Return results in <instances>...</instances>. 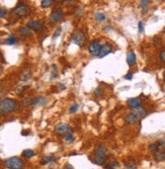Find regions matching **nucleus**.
I'll use <instances>...</instances> for the list:
<instances>
[{
  "mask_svg": "<svg viewBox=\"0 0 165 169\" xmlns=\"http://www.w3.org/2000/svg\"><path fill=\"white\" fill-rule=\"evenodd\" d=\"M18 103L16 100L12 99V98H5L0 102V113L1 115H6V113H10L13 111H17Z\"/></svg>",
  "mask_w": 165,
  "mask_h": 169,
  "instance_id": "obj_1",
  "label": "nucleus"
},
{
  "mask_svg": "<svg viewBox=\"0 0 165 169\" xmlns=\"http://www.w3.org/2000/svg\"><path fill=\"white\" fill-rule=\"evenodd\" d=\"M106 153L107 149L104 145H102V144L97 145L94 150V160H93V162L97 165H102L107 158Z\"/></svg>",
  "mask_w": 165,
  "mask_h": 169,
  "instance_id": "obj_2",
  "label": "nucleus"
},
{
  "mask_svg": "<svg viewBox=\"0 0 165 169\" xmlns=\"http://www.w3.org/2000/svg\"><path fill=\"white\" fill-rule=\"evenodd\" d=\"M4 167L7 169H24V162L18 157H10L3 162Z\"/></svg>",
  "mask_w": 165,
  "mask_h": 169,
  "instance_id": "obj_3",
  "label": "nucleus"
},
{
  "mask_svg": "<svg viewBox=\"0 0 165 169\" xmlns=\"http://www.w3.org/2000/svg\"><path fill=\"white\" fill-rule=\"evenodd\" d=\"M29 11H31V9H29V5L24 4V3H19V4H17L16 7L12 10V13L18 17H24L29 14Z\"/></svg>",
  "mask_w": 165,
  "mask_h": 169,
  "instance_id": "obj_4",
  "label": "nucleus"
},
{
  "mask_svg": "<svg viewBox=\"0 0 165 169\" xmlns=\"http://www.w3.org/2000/svg\"><path fill=\"white\" fill-rule=\"evenodd\" d=\"M71 39H72V41L77 46L82 47L84 43H85V34H84L81 29H75V31H73Z\"/></svg>",
  "mask_w": 165,
  "mask_h": 169,
  "instance_id": "obj_5",
  "label": "nucleus"
},
{
  "mask_svg": "<svg viewBox=\"0 0 165 169\" xmlns=\"http://www.w3.org/2000/svg\"><path fill=\"white\" fill-rule=\"evenodd\" d=\"M71 132H72V128L67 124H59L55 128V133L60 136H67L71 134Z\"/></svg>",
  "mask_w": 165,
  "mask_h": 169,
  "instance_id": "obj_6",
  "label": "nucleus"
},
{
  "mask_svg": "<svg viewBox=\"0 0 165 169\" xmlns=\"http://www.w3.org/2000/svg\"><path fill=\"white\" fill-rule=\"evenodd\" d=\"M62 16H63V10L61 8H57L53 10L52 13L50 14V21L53 24H57L62 19Z\"/></svg>",
  "mask_w": 165,
  "mask_h": 169,
  "instance_id": "obj_7",
  "label": "nucleus"
},
{
  "mask_svg": "<svg viewBox=\"0 0 165 169\" xmlns=\"http://www.w3.org/2000/svg\"><path fill=\"white\" fill-rule=\"evenodd\" d=\"M26 27L36 31H41L44 29V22L40 21V20H29L26 24Z\"/></svg>",
  "mask_w": 165,
  "mask_h": 169,
  "instance_id": "obj_8",
  "label": "nucleus"
},
{
  "mask_svg": "<svg viewBox=\"0 0 165 169\" xmlns=\"http://www.w3.org/2000/svg\"><path fill=\"white\" fill-rule=\"evenodd\" d=\"M100 48H101V45L98 41H93L90 45H89V52H90L91 55L93 56H98L100 52Z\"/></svg>",
  "mask_w": 165,
  "mask_h": 169,
  "instance_id": "obj_9",
  "label": "nucleus"
},
{
  "mask_svg": "<svg viewBox=\"0 0 165 169\" xmlns=\"http://www.w3.org/2000/svg\"><path fill=\"white\" fill-rule=\"evenodd\" d=\"M131 113L135 115L138 118H145L146 115H147V113H146L145 108H144L143 106H136V107H133L132 111H131Z\"/></svg>",
  "mask_w": 165,
  "mask_h": 169,
  "instance_id": "obj_10",
  "label": "nucleus"
},
{
  "mask_svg": "<svg viewBox=\"0 0 165 169\" xmlns=\"http://www.w3.org/2000/svg\"><path fill=\"white\" fill-rule=\"evenodd\" d=\"M111 50H113V48H111V44H104L100 48V52L99 54H98V57H99V58H104V57H105L106 55L111 53Z\"/></svg>",
  "mask_w": 165,
  "mask_h": 169,
  "instance_id": "obj_11",
  "label": "nucleus"
},
{
  "mask_svg": "<svg viewBox=\"0 0 165 169\" xmlns=\"http://www.w3.org/2000/svg\"><path fill=\"white\" fill-rule=\"evenodd\" d=\"M138 122V118L133 113H129V115L126 116V123L129 125H135Z\"/></svg>",
  "mask_w": 165,
  "mask_h": 169,
  "instance_id": "obj_12",
  "label": "nucleus"
},
{
  "mask_svg": "<svg viewBox=\"0 0 165 169\" xmlns=\"http://www.w3.org/2000/svg\"><path fill=\"white\" fill-rule=\"evenodd\" d=\"M17 31L20 34L21 36H31V31L29 29V27H26V26H20L18 27Z\"/></svg>",
  "mask_w": 165,
  "mask_h": 169,
  "instance_id": "obj_13",
  "label": "nucleus"
},
{
  "mask_svg": "<svg viewBox=\"0 0 165 169\" xmlns=\"http://www.w3.org/2000/svg\"><path fill=\"white\" fill-rule=\"evenodd\" d=\"M140 104H141V99L138 97H134V98H130V99H128V106H130L131 107L139 106Z\"/></svg>",
  "mask_w": 165,
  "mask_h": 169,
  "instance_id": "obj_14",
  "label": "nucleus"
},
{
  "mask_svg": "<svg viewBox=\"0 0 165 169\" xmlns=\"http://www.w3.org/2000/svg\"><path fill=\"white\" fill-rule=\"evenodd\" d=\"M154 158H155V160L158 161V162L164 161L165 160V151H162V150H158L157 152H155Z\"/></svg>",
  "mask_w": 165,
  "mask_h": 169,
  "instance_id": "obj_15",
  "label": "nucleus"
},
{
  "mask_svg": "<svg viewBox=\"0 0 165 169\" xmlns=\"http://www.w3.org/2000/svg\"><path fill=\"white\" fill-rule=\"evenodd\" d=\"M127 63L129 64L130 66H133L136 64V55H135L134 52H130L127 56Z\"/></svg>",
  "mask_w": 165,
  "mask_h": 169,
  "instance_id": "obj_16",
  "label": "nucleus"
},
{
  "mask_svg": "<svg viewBox=\"0 0 165 169\" xmlns=\"http://www.w3.org/2000/svg\"><path fill=\"white\" fill-rule=\"evenodd\" d=\"M46 102H47V98L43 96H38L33 99V104H36V106H44Z\"/></svg>",
  "mask_w": 165,
  "mask_h": 169,
  "instance_id": "obj_17",
  "label": "nucleus"
},
{
  "mask_svg": "<svg viewBox=\"0 0 165 169\" xmlns=\"http://www.w3.org/2000/svg\"><path fill=\"white\" fill-rule=\"evenodd\" d=\"M36 155V152L31 149H26L24 152H22V156L26 157V158H31Z\"/></svg>",
  "mask_w": 165,
  "mask_h": 169,
  "instance_id": "obj_18",
  "label": "nucleus"
},
{
  "mask_svg": "<svg viewBox=\"0 0 165 169\" xmlns=\"http://www.w3.org/2000/svg\"><path fill=\"white\" fill-rule=\"evenodd\" d=\"M136 166H137L136 161L132 160V159H130V160L126 162V169H135Z\"/></svg>",
  "mask_w": 165,
  "mask_h": 169,
  "instance_id": "obj_19",
  "label": "nucleus"
},
{
  "mask_svg": "<svg viewBox=\"0 0 165 169\" xmlns=\"http://www.w3.org/2000/svg\"><path fill=\"white\" fill-rule=\"evenodd\" d=\"M95 19L97 20V21L101 22L105 19V15L102 12H99V11H98V12L95 13Z\"/></svg>",
  "mask_w": 165,
  "mask_h": 169,
  "instance_id": "obj_20",
  "label": "nucleus"
},
{
  "mask_svg": "<svg viewBox=\"0 0 165 169\" xmlns=\"http://www.w3.org/2000/svg\"><path fill=\"white\" fill-rule=\"evenodd\" d=\"M15 43H16V39H15V36H8V38L5 40L6 45H14Z\"/></svg>",
  "mask_w": 165,
  "mask_h": 169,
  "instance_id": "obj_21",
  "label": "nucleus"
},
{
  "mask_svg": "<svg viewBox=\"0 0 165 169\" xmlns=\"http://www.w3.org/2000/svg\"><path fill=\"white\" fill-rule=\"evenodd\" d=\"M29 78H31V72H29V70H26V71L20 75V79H21V80H24V81H26Z\"/></svg>",
  "mask_w": 165,
  "mask_h": 169,
  "instance_id": "obj_22",
  "label": "nucleus"
},
{
  "mask_svg": "<svg viewBox=\"0 0 165 169\" xmlns=\"http://www.w3.org/2000/svg\"><path fill=\"white\" fill-rule=\"evenodd\" d=\"M148 6H149V1H148V0H143V1H141L142 12H146V10L148 9Z\"/></svg>",
  "mask_w": 165,
  "mask_h": 169,
  "instance_id": "obj_23",
  "label": "nucleus"
},
{
  "mask_svg": "<svg viewBox=\"0 0 165 169\" xmlns=\"http://www.w3.org/2000/svg\"><path fill=\"white\" fill-rule=\"evenodd\" d=\"M149 150H150L151 152H153V153L157 152L158 150H159V145H158V143H153V144H151V145L149 146Z\"/></svg>",
  "mask_w": 165,
  "mask_h": 169,
  "instance_id": "obj_24",
  "label": "nucleus"
},
{
  "mask_svg": "<svg viewBox=\"0 0 165 169\" xmlns=\"http://www.w3.org/2000/svg\"><path fill=\"white\" fill-rule=\"evenodd\" d=\"M53 3H54V1H53V0H43V1H42V7L48 8V7H50Z\"/></svg>",
  "mask_w": 165,
  "mask_h": 169,
  "instance_id": "obj_25",
  "label": "nucleus"
},
{
  "mask_svg": "<svg viewBox=\"0 0 165 169\" xmlns=\"http://www.w3.org/2000/svg\"><path fill=\"white\" fill-rule=\"evenodd\" d=\"M55 159V157L53 155H49V156H45L44 157V160L42 161V164L45 163H49V162H52Z\"/></svg>",
  "mask_w": 165,
  "mask_h": 169,
  "instance_id": "obj_26",
  "label": "nucleus"
},
{
  "mask_svg": "<svg viewBox=\"0 0 165 169\" xmlns=\"http://www.w3.org/2000/svg\"><path fill=\"white\" fill-rule=\"evenodd\" d=\"M22 104L24 106H29L31 104H33V99H31V98H24L22 100Z\"/></svg>",
  "mask_w": 165,
  "mask_h": 169,
  "instance_id": "obj_27",
  "label": "nucleus"
},
{
  "mask_svg": "<svg viewBox=\"0 0 165 169\" xmlns=\"http://www.w3.org/2000/svg\"><path fill=\"white\" fill-rule=\"evenodd\" d=\"M78 108H79V106L78 104H73L72 106H70V113H75V111H78Z\"/></svg>",
  "mask_w": 165,
  "mask_h": 169,
  "instance_id": "obj_28",
  "label": "nucleus"
},
{
  "mask_svg": "<svg viewBox=\"0 0 165 169\" xmlns=\"http://www.w3.org/2000/svg\"><path fill=\"white\" fill-rule=\"evenodd\" d=\"M158 145H159V149H161L162 151H165V140L160 141V142L158 143Z\"/></svg>",
  "mask_w": 165,
  "mask_h": 169,
  "instance_id": "obj_29",
  "label": "nucleus"
},
{
  "mask_svg": "<svg viewBox=\"0 0 165 169\" xmlns=\"http://www.w3.org/2000/svg\"><path fill=\"white\" fill-rule=\"evenodd\" d=\"M73 139H74V136H73L72 134H69V135H67V136H65V141H66V142H71Z\"/></svg>",
  "mask_w": 165,
  "mask_h": 169,
  "instance_id": "obj_30",
  "label": "nucleus"
},
{
  "mask_svg": "<svg viewBox=\"0 0 165 169\" xmlns=\"http://www.w3.org/2000/svg\"><path fill=\"white\" fill-rule=\"evenodd\" d=\"M6 14H7V11H6L4 8L0 7V16L4 17V16H6Z\"/></svg>",
  "mask_w": 165,
  "mask_h": 169,
  "instance_id": "obj_31",
  "label": "nucleus"
},
{
  "mask_svg": "<svg viewBox=\"0 0 165 169\" xmlns=\"http://www.w3.org/2000/svg\"><path fill=\"white\" fill-rule=\"evenodd\" d=\"M160 59H161V61L163 63H165V50H162L161 52H160Z\"/></svg>",
  "mask_w": 165,
  "mask_h": 169,
  "instance_id": "obj_32",
  "label": "nucleus"
},
{
  "mask_svg": "<svg viewBox=\"0 0 165 169\" xmlns=\"http://www.w3.org/2000/svg\"><path fill=\"white\" fill-rule=\"evenodd\" d=\"M95 94L97 95V96H101V95L104 94V90H102V89H100V88L95 89Z\"/></svg>",
  "mask_w": 165,
  "mask_h": 169,
  "instance_id": "obj_33",
  "label": "nucleus"
},
{
  "mask_svg": "<svg viewBox=\"0 0 165 169\" xmlns=\"http://www.w3.org/2000/svg\"><path fill=\"white\" fill-rule=\"evenodd\" d=\"M144 29V24L143 21H139V33H142Z\"/></svg>",
  "mask_w": 165,
  "mask_h": 169,
  "instance_id": "obj_34",
  "label": "nucleus"
},
{
  "mask_svg": "<svg viewBox=\"0 0 165 169\" xmlns=\"http://www.w3.org/2000/svg\"><path fill=\"white\" fill-rule=\"evenodd\" d=\"M24 87H18V88H16V90H15V92L17 93V94H21L22 93V91H24Z\"/></svg>",
  "mask_w": 165,
  "mask_h": 169,
  "instance_id": "obj_35",
  "label": "nucleus"
},
{
  "mask_svg": "<svg viewBox=\"0 0 165 169\" xmlns=\"http://www.w3.org/2000/svg\"><path fill=\"white\" fill-rule=\"evenodd\" d=\"M125 78L128 79V80H131V79L133 78V73H128V74L125 76Z\"/></svg>",
  "mask_w": 165,
  "mask_h": 169,
  "instance_id": "obj_36",
  "label": "nucleus"
},
{
  "mask_svg": "<svg viewBox=\"0 0 165 169\" xmlns=\"http://www.w3.org/2000/svg\"><path fill=\"white\" fill-rule=\"evenodd\" d=\"M111 167H120V163H118V162H113V163L111 164Z\"/></svg>",
  "mask_w": 165,
  "mask_h": 169,
  "instance_id": "obj_37",
  "label": "nucleus"
},
{
  "mask_svg": "<svg viewBox=\"0 0 165 169\" xmlns=\"http://www.w3.org/2000/svg\"><path fill=\"white\" fill-rule=\"evenodd\" d=\"M64 169H74V167H73L71 164H66V165L64 166Z\"/></svg>",
  "mask_w": 165,
  "mask_h": 169,
  "instance_id": "obj_38",
  "label": "nucleus"
},
{
  "mask_svg": "<svg viewBox=\"0 0 165 169\" xmlns=\"http://www.w3.org/2000/svg\"><path fill=\"white\" fill-rule=\"evenodd\" d=\"M60 33H61V29H58V31H57V33L55 34V36H54V39H56L57 36H59V35H60Z\"/></svg>",
  "mask_w": 165,
  "mask_h": 169,
  "instance_id": "obj_39",
  "label": "nucleus"
},
{
  "mask_svg": "<svg viewBox=\"0 0 165 169\" xmlns=\"http://www.w3.org/2000/svg\"><path fill=\"white\" fill-rule=\"evenodd\" d=\"M2 72H3V68H2V66H0V75H1Z\"/></svg>",
  "mask_w": 165,
  "mask_h": 169,
  "instance_id": "obj_40",
  "label": "nucleus"
},
{
  "mask_svg": "<svg viewBox=\"0 0 165 169\" xmlns=\"http://www.w3.org/2000/svg\"><path fill=\"white\" fill-rule=\"evenodd\" d=\"M106 169H114V168L111 167V166H109V167H106Z\"/></svg>",
  "mask_w": 165,
  "mask_h": 169,
  "instance_id": "obj_41",
  "label": "nucleus"
}]
</instances>
